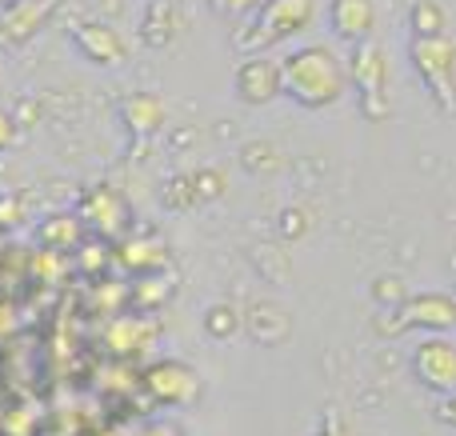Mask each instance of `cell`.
Listing matches in <instances>:
<instances>
[{
	"label": "cell",
	"instance_id": "cell-1",
	"mask_svg": "<svg viewBox=\"0 0 456 436\" xmlns=\"http://www.w3.org/2000/svg\"><path fill=\"white\" fill-rule=\"evenodd\" d=\"M284 96H292L305 109H329L348 93V64L329 44L292 48L281 61Z\"/></svg>",
	"mask_w": 456,
	"mask_h": 436
},
{
	"label": "cell",
	"instance_id": "cell-2",
	"mask_svg": "<svg viewBox=\"0 0 456 436\" xmlns=\"http://www.w3.org/2000/svg\"><path fill=\"white\" fill-rule=\"evenodd\" d=\"M316 20V0H265L240 28L232 32V48L240 56H260L284 40L308 32Z\"/></svg>",
	"mask_w": 456,
	"mask_h": 436
},
{
	"label": "cell",
	"instance_id": "cell-3",
	"mask_svg": "<svg viewBox=\"0 0 456 436\" xmlns=\"http://www.w3.org/2000/svg\"><path fill=\"white\" fill-rule=\"evenodd\" d=\"M348 85L356 88V101L361 112L369 120L388 117V52L377 36L356 40L353 52H348Z\"/></svg>",
	"mask_w": 456,
	"mask_h": 436
},
{
	"label": "cell",
	"instance_id": "cell-4",
	"mask_svg": "<svg viewBox=\"0 0 456 436\" xmlns=\"http://www.w3.org/2000/svg\"><path fill=\"white\" fill-rule=\"evenodd\" d=\"M412 56V72L420 77V85L428 88V96L436 101L441 112L456 109V40H412L409 48Z\"/></svg>",
	"mask_w": 456,
	"mask_h": 436
},
{
	"label": "cell",
	"instance_id": "cell-5",
	"mask_svg": "<svg viewBox=\"0 0 456 436\" xmlns=\"http://www.w3.org/2000/svg\"><path fill=\"white\" fill-rule=\"evenodd\" d=\"M236 96L244 104H268L284 93V77H281V61H268L265 52L260 56H244L240 69L232 77Z\"/></svg>",
	"mask_w": 456,
	"mask_h": 436
},
{
	"label": "cell",
	"instance_id": "cell-6",
	"mask_svg": "<svg viewBox=\"0 0 456 436\" xmlns=\"http://www.w3.org/2000/svg\"><path fill=\"white\" fill-rule=\"evenodd\" d=\"M72 44H77V52L85 56V61L104 64V69H117L128 56L125 36H120L117 28H109V24H93V20L72 24Z\"/></svg>",
	"mask_w": 456,
	"mask_h": 436
},
{
	"label": "cell",
	"instance_id": "cell-7",
	"mask_svg": "<svg viewBox=\"0 0 456 436\" xmlns=\"http://www.w3.org/2000/svg\"><path fill=\"white\" fill-rule=\"evenodd\" d=\"M329 28L348 44L369 40L377 28V4L372 0H329Z\"/></svg>",
	"mask_w": 456,
	"mask_h": 436
},
{
	"label": "cell",
	"instance_id": "cell-8",
	"mask_svg": "<svg viewBox=\"0 0 456 436\" xmlns=\"http://www.w3.org/2000/svg\"><path fill=\"white\" fill-rule=\"evenodd\" d=\"M181 32V0H152L141 16V40L149 48H165Z\"/></svg>",
	"mask_w": 456,
	"mask_h": 436
},
{
	"label": "cell",
	"instance_id": "cell-9",
	"mask_svg": "<svg viewBox=\"0 0 456 436\" xmlns=\"http://www.w3.org/2000/svg\"><path fill=\"white\" fill-rule=\"evenodd\" d=\"M409 28H412V40H441L449 36V12H444L441 0H412Z\"/></svg>",
	"mask_w": 456,
	"mask_h": 436
},
{
	"label": "cell",
	"instance_id": "cell-10",
	"mask_svg": "<svg viewBox=\"0 0 456 436\" xmlns=\"http://www.w3.org/2000/svg\"><path fill=\"white\" fill-rule=\"evenodd\" d=\"M120 112H125V120H128V128L133 133H152V128H160L165 125V101L160 96H152V93H136V96H128L125 104H120Z\"/></svg>",
	"mask_w": 456,
	"mask_h": 436
},
{
	"label": "cell",
	"instance_id": "cell-11",
	"mask_svg": "<svg viewBox=\"0 0 456 436\" xmlns=\"http://www.w3.org/2000/svg\"><path fill=\"white\" fill-rule=\"evenodd\" d=\"M417 368L433 384H456V352L449 344H425V352L417 357Z\"/></svg>",
	"mask_w": 456,
	"mask_h": 436
},
{
	"label": "cell",
	"instance_id": "cell-12",
	"mask_svg": "<svg viewBox=\"0 0 456 436\" xmlns=\"http://www.w3.org/2000/svg\"><path fill=\"white\" fill-rule=\"evenodd\" d=\"M404 317L420 320V325L449 328V325H456V304L449 301V296H420V301H412L409 309H404Z\"/></svg>",
	"mask_w": 456,
	"mask_h": 436
},
{
	"label": "cell",
	"instance_id": "cell-13",
	"mask_svg": "<svg viewBox=\"0 0 456 436\" xmlns=\"http://www.w3.org/2000/svg\"><path fill=\"white\" fill-rule=\"evenodd\" d=\"M240 160L248 173H273V168H281V149L268 141H252L240 149Z\"/></svg>",
	"mask_w": 456,
	"mask_h": 436
},
{
	"label": "cell",
	"instance_id": "cell-14",
	"mask_svg": "<svg viewBox=\"0 0 456 436\" xmlns=\"http://www.w3.org/2000/svg\"><path fill=\"white\" fill-rule=\"evenodd\" d=\"M260 4H265V0H208V8H213L216 16H224V20L228 16H232V20L236 16H252Z\"/></svg>",
	"mask_w": 456,
	"mask_h": 436
},
{
	"label": "cell",
	"instance_id": "cell-15",
	"mask_svg": "<svg viewBox=\"0 0 456 436\" xmlns=\"http://www.w3.org/2000/svg\"><path fill=\"white\" fill-rule=\"evenodd\" d=\"M192 184L200 189V197H216V192H221V176L216 173H197L192 176Z\"/></svg>",
	"mask_w": 456,
	"mask_h": 436
},
{
	"label": "cell",
	"instance_id": "cell-16",
	"mask_svg": "<svg viewBox=\"0 0 456 436\" xmlns=\"http://www.w3.org/2000/svg\"><path fill=\"white\" fill-rule=\"evenodd\" d=\"M284 232H305V213H284Z\"/></svg>",
	"mask_w": 456,
	"mask_h": 436
},
{
	"label": "cell",
	"instance_id": "cell-17",
	"mask_svg": "<svg viewBox=\"0 0 456 436\" xmlns=\"http://www.w3.org/2000/svg\"><path fill=\"white\" fill-rule=\"evenodd\" d=\"M8 141H12V120H8L4 109H0V149H4Z\"/></svg>",
	"mask_w": 456,
	"mask_h": 436
}]
</instances>
